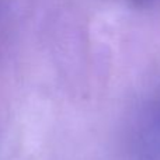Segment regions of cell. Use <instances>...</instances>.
<instances>
[{"instance_id":"cell-2","label":"cell","mask_w":160,"mask_h":160,"mask_svg":"<svg viewBox=\"0 0 160 160\" xmlns=\"http://www.w3.org/2000/svg\"><path fill=\"white\" fill-rule=\"evenodd\" d=\"M136 3H141V4H146V3H153V2H159V0H133Z\"/></svg>"},{"instance_id":"cell-1","label":"cell","mask_w":160,"mask_h":160,"mask_svg":"<svg viewBox=\"0 0 160 160\" xmlns=\"http://www.w3.org/2000/svg\"><path fill=\"white\" fill-rule=\"evenodd\" d=\"M131 143L136 160H160V88L136 114Z\"/></svg>"}]
</instances>
